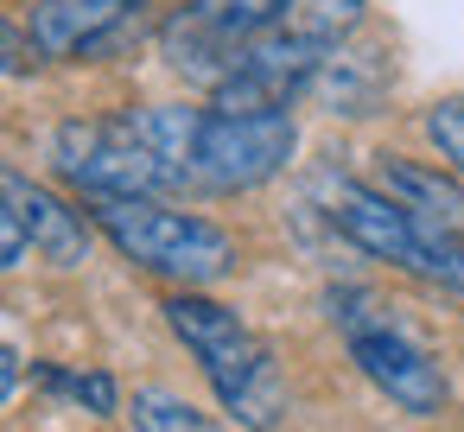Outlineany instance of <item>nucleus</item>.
<instances>
[{
  "instance_id": "nucleus-15",
  "label": "nucleus",
  "mask_w": 464,
  "mask_h": 432,
  "mask_svg": "<svg viewBox=\"0 0 464 432\" xmlns=\"http://www.w3.org/2000/svg\"><path fill=\"white\" fill-rule=\"evenodd\" d=\"M426 140H432V153L445 159V172L464 178V96H445V102L426 109Z\"/></svg>"
},
{
  "instance_id": "nucleus-11",
  "label": "nucleus",
  "mask_w": 464,
  "mask_h": 432,
  "mask_svg": "<svg viewBox=\"0 0 464 432\" xmlns=\"http://www.w3.org/2000/svg\"><path fill=\"white\" fill-rule=\"evenodd\" d=\"M362 7H369V0H293V7L280 14V33H293V39L318 45V52H337L356 33Z\"/></svg>"
},
{
  "instance_id": "nucleus-8",
  "label": "nucleus",
  "mask_w": 464,
  "mask_h": 432,
  "mask_svg": "<svg viewBox=\"0 0 464 432\" xmlns=\"http://www.w3.org/2000/svg\"><path fill=\"white\" fill-rule=\"evenodd\" d=\"M153 0H33L26 39L39 58H109L121 52Z\"/></svg>"
},
{
  "instance_id": "nucleus-5",
  "label": "nucleus",
  "mask_w": 464,
  "mask_h": 432,
  "mask_svg": "<svg viewBox=\"0 0 464 432\" xmlns=\"http://www.w3.org/2000/svg\"><path fill=\"white\" fill-rule=\"evenodd\" d=\"M299 153L293 109H204L191 134V185L204 191H255L286 172Z\"/></svg>"
},
{
  "instance_id": "nucleus-10",
  "label": "nucleus",
  "mask_w": 464,
  "mask_h": 432,
  "mask_svg": "<svg viewBox=\"0 0 464 432\" xmlns=\"http://www.w3.org/2000/svg\"><path fill=\"white\" fill-rule=\"evenodd\" d=\"M375 83H382V71H375V58H362V52H331L324 64H318V77H312V96L331 109V115H369V102H375Z\"/></svg>"
},
{
  "instance_id": "nucleus-14",
  "label": "nucleus",
  "mask_w": 464,
  "mask_h": 432,
  "mask_svg": "<svg viewBox=\"0 0 464 432\" xmlns=\"http://www.w3.org/2000/svg\"><path fill=\"white\" fill-rule=\"evenodd\" d=\"M128 419H134V432H217L210 426V413H198L185 394H172V388H140L134 400H128Z\"/></svg>"
},
{
  "instance_id": "nucleus-6",
  "label": "nucleus",
  "mask_w": 464,
  "mask_h": 432,
  "mask_svg": "<svg viewBox=\"0 0 464 432\" xmlns=\"http://www.w3.org/2000/svg\"><path fill=\"white\" fill-rule=\"evenodd\" d=\"M318 204H324L331 229H337L350 248H362L369 261H388V267H401V274H413V280H426V286H451V293H458V274L445 267V254L407 223V210H401L388 191H375V178L324 172V178H318Z\"/></svg>"
},
{
  "instance_id": "nucleus-1",
  "label": "nucleus",
  "mask_w": 464,
  "mask_h": 432,
  "mask_svg": "<svg viewBox=\"0 0 464 432\" xmlns=\"http://www.w3.org/2000/svg\"><path fill=\"white\" fill-rule=\"evenodd\" d=\"M166 324H172V337L198 356L204 381L217 388L223 413H229L242 432H274V426H280V413H286V381H280L274 350L242 324V312H229V305L210 299V293H172V299H166Z\"/></svg>"
},
{
  "instance_id": "nucleus-16",
  "label": "nucleus",
  "mask_w": 464,
  "mask_h": 432,
  "mask_svg": "<svg viewBox=\"0 0 464 432\" xmlns=\"http://www.w3.org/2000/svg\"><path fill=\"white\" fill-rule=\"evenodd\" d=\"M33 254V235H26V223H20V210L0 197V274H14L20 261Z\"/></svg>"
},
{
  "instance_id": "nucleus-7",
  "label": "nucleus",
  "mask_w": 464,
  "mask_h": 432,
  "mask_svg": "<svg viewBox=\"0 0 464 432\" xmlns=\"http://www.w3.org/2000/svg\"><path fill=\"white\" fill-rule=\"evenodd\" d=\"M375 191H388L407 210V223L445 254V267L458 274V293H464V185H458V172L407 159V153H375Z\"/></svg>"
},
{
  "instance_id": "nucleus-4",
  "label": "nucleus",
  "mask_w": 464,
  "mask_h": 432,
  "mask_svg": "<svg viewBox=\"0 0 464 432\" xmlns=\"http://www.w3.org/2000/svg\"><path fill=\"white\" fill-rule=\"evenodd\" d=\"M52 159H58V178L77 185L90 204L166 197V191L185 185V178L134 134L128 115H109V121H64L58 140H52Z\"/></svg>"
},
{
  "instance_id": "nucleus-3",
  "label": "nucleus",
  "mask_w": 464,
  "mask_h": 432,
  "mask_svg": "<svg viewBox=\"0 0 464 432\" xmlns=\"http://www.w3.org/2000/svg\"><path fill=\"white\" fill-rule=\"evenodd\" d=\"M331 318H337V331H343V343H350V362L369 375V388H382V394H388L401 413H413V419L445 413V400H451L445 369H439L432 350H426L413 331H401L369 293H331Z\"/></svg>"
},
{
  "instance_id": "nucleus-9",
  "label": "nucleus",
  "mask_w": 464,
  "mask_h": 432,
  "mask_svg": "<svg viewBox=\"0 0 464 432\" xmlns=\"http://www.w3.org/2000/svg\"><path fill=\"white\" fill-rule=\"evenodd\" d=\"M0 197L20 210V223H26V235H33V254H45L52 267H77V261L90 254V223H83L58 191H45V185L20 178V172H0Z\"/></svg>"
},
{
  "instance_id": "nucleus-13",
  "label": "nucleus",
  "mask_w": 464,
  "mask_h": 432,
  "mask_svg": "<svg viewBox=\"0 0 464 432\" xmlns=\"http://www.w3.org/2000/svg\"><path fill=\"white\" fill-rule=\"evenodd\" d=\"M33 381H39L45 394H64V400L90 407L96 419H109V413L121 407V388H115V375H102V369H58V362H39Z\"/></svg>"
},
{
  "instance_id": "nucleus-18",
  "label": "nucleus",
  "mask_w": 464,
  "mask_h": 432,
  "mask_svg": "<svg viewBox=\"0 0 464 432\" xmlns=\"http://www.w3.org/2000/svg\"><path fill=\"white\" fill-rule=\"evenodd\" d=\"M20 375H26V369H20V356H14L7 343H0V407H7V400H14V388H20Z\"/></svg>"
},
{
  "instance_id": "nucleus-17",
  "label": "nucleus",
  "mask_w": 464,
  "mask_h": 432,
  "mask_svg": "<svg viewBox=\"0 0 464 432\" xmlns=\"http://www.w3.org/2000/svg\"><path fill=\"white\" fill-rule=\"evenodd\" d=\"M33 64H39V52H33L26 26H14L7 14H0V77H20V71H33Z\"/></svg>"
},
{
  "instance_id": "nucleus-12",
  "label": "nucleus",
  "mask_w": 464,
  "mask_h": 432,
  "mask_svg": "<svg viewBox=\"0 0 464 432\" xmlns=\"http://www.w3.org/2000/svg\"><path fill=\"white\" fill-rule=\"evenodd\" d=\"M286 7H293V0H179V14L217 26V33L236 39V45H248V39H261L267 26H280Z\"/></svg>"
},
{
  "instance_id": "nucleus-2",
  "label": "nucleus",
  "mask_w": 464,
  "mask_h": 432,
  "mask_svg": "<svg viewBox=\"0 0 464 432\" xmlns=\"http://www.w3.org/2000/svg\"><path fill=\"white\" fill-rule=\"evenodd\" d=\"M90 223L140 267L172 280L179 293H204L210 280L236 274V235L210 216L172 210L160 197H115V204H90Z\"/></svg>"
}]
</instances>
